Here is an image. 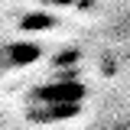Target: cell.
I'll return each mask as SVG.
<instances>
[{
  "instance_id": "4",
  "label": "cell",
  "mask_w": 130,
  "mask_h": 130,
  "mask_svg": "<svg viewBox=\"0 0 130 130\" xmlns=\"http://www.w3.org/2000/svg\"><path fill=\"white\" fill-rule=\"evenodd\" d=\"M46 3H59V7H72L75 0H46Z\"/></svg>"
},
{
  "instance_id": "1",
  "label": "cell",
  "mask_w": 130,
  "mask_h": 130,
  "mask_svg": "<svg viewBox=\"0 0 130 130\" xmlns=\"http://www.w3.org/2000/svg\"><path fill=\"white\" fill-rule=\"evenodd\" d=\"M88 98L85 81L78 78H55L42 81L29 98V117L36 124H55V120H68L81 111Z\"/></svg>"
},
{
  "instance_id": "3",
  "label": "cell",
  "mask_w": 130,
  "mask_h": 130,
  "mask_svg": "<svg viewBox=\"0 0 130 130\" xmlns=\"http://www.w3.org/2000/svg\"><path fill=\"white\" fill-rule=\"evenodd\" d=\"M32 26H52V16H26L23 29H32Z\"/></svg>"
},
{
  "instance_id": "2",
  "label": "cell",
  "mask_w": 130,
  "mask_h": 130,
  "mask_svg": "<svg viewBox=\"0 0 130 130\" xmlns=\"http://www.w3.org/2000/svg\"><path fill=\"white\" fill-rule=\"evenodd\" d=\"M39 59V46L36 42H7L0 46V65L3 68H23Z\"/></svg>"
}]
</instances>
